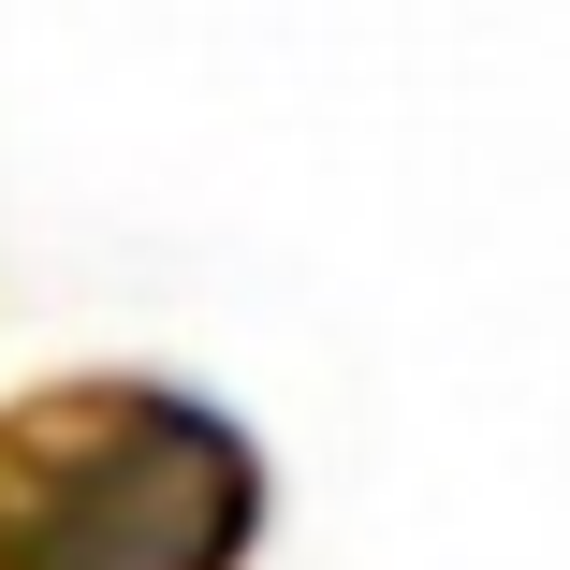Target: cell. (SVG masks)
<instances>
[{
  "mask_svg": "<svg viewBox=\"0 0 570 570\" xmlns=\"http://www.w3.org/2000/svg\"><path fill=\"white\" fill-rule=\"evenodd\" d=\"M264 439L147 366H73L0 410V570H249Z\"/></svg>",
  "mask_w": 570,
  "mask_h": 570,
  "instance_id": "obj_1",
  "label": "cell"
}]
</instances>
